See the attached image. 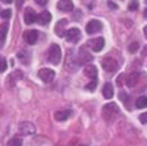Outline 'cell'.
I'll list each match as a JSON object with an SVG mask.
<instances>
[{"label": "cell", "instance_id": "obj_3", "mask_svg": "<svg viewBox=\"0 0 147 146\" xmlns=\"http://www.w3.org/2000/svg\"><path fill=\"white\" fill-rule=\"evenodd\" d=\"M101 64H102V68L105 71H108V73H115L116 70L119 68V62L115 58H110V56H106V58L102 59Z\"/></svg>", "mask_w": 147, "mask_h": 146}, {"label": "cell", "instance_id": "obj_25", "mask_svg": "<svg viewBox=\"0 0 147 146\" xmlns=\"http://www.w3.org/2000/svg\"><path fill=\"white\" fill-rule=\"evenodd\" d=\"M95 86H97V81H91V82H90V84H87L84 88L87 89V90H94Z\"/></svg>", "mask_w": 147, "mask_h": 146}, {"label": "cell", "instance_id": "obj_13", "mask_svg": "<svg viewBox=\"0 0 147 146\" xmlns=\"http://www.w3.org/2000/svg\"><path fill=\"white\" fill-rule=\"evenodd\" d=\"M65 25H67V19H60V21L56 23V27H55V33L57 34L59 37H64L65 36Z\"/></svg>", "mask_w": 147, "mask_h": 146}, {"label": "cell", "instance_id": "obj_11", "mask_svg": "<svg viewBox=\"0 0 147 146\" xmlns=\"http://www.w3.org/2000/svg\"><path fill=\"white\" fill-rule=\"evenodd\" d=\"M37 19H38V14H37L33 8L27 7L26 11H25V22H26L27 25H32V23H34Z\"/></svg>", "mask_w": 147, "mask_h": 146}, {"label": "cell", "instance_id": "obj_7", "mask_svg": "<svg viewBox=\"0 0 147 146\" xmlns=\"http://www.w3.org/2000/svg\"><path fill=\"white\" fill-rule=\"evenodd\" d=\"M101 29H102V23H101L98 19H91V21H89L87 25H86L87 34H95V33L101 31Z\"/></svg>", "mask_w": 147, "mask_h": 146}, {"label": "cell", "instance_id": "obj_19", "mask_svg": "<svg viewBox=\"0 0 147 146\" xmlns=\"http://www.w3.org/2000/svg\"><path fill=\"white\" fill-rule=\"evenodd\" d=\"M18 59H19L21 63H23V64H29V63H30V53L26 52V51H22V52L18 53Z\"/></svg>", "mask_w": 147, "mask_h": 146}, {"label": "cell", "instance_id": "obj_22", "mask_svg": "<svg viewBox=\"0 0 147 146\" xmlns=\"http://www.w3.org/2000/svg\"><path fill=\"white\" fill-rule=\"evenodd\" d=\"M7 29H8V25H7V23H3V25H1V45H4V40H5V34H7Z\"/></svg>", "mask_w": 147, "mask_h": 146}, {"label": "cell", "instance_id": "obj_35", "mask_svg": "<svg viewBox=\"0 0 147 146\" xmlns=\"http://www.w3.org/2000/svg\"><path fill=\"white\" fill-rule=\"evenodd\" d=\"M146 4H147V1H146Z\"/></svg>", "mask_w": 147, "mask_h": 146}, {"label": "cell", "instance_id": "obj_32", "mask_svg": "<svg viewBox=\"0 0 147 146\" xmlns=\"http://www.w3.org/2000/svg\"><path fill=\"white\" fill-rule=\"evenodd\" d=\"M142 53H143V56H147V45L143 48V52Z\"/></svg>", "mask_w": 147, "mask_h": 146}, {"label": "cell", "instance_id": "obj_23", "mask_svg": "<svg viewBox=\"0 0 147 146\" xmlns=\"http://www.w3.org/2000/svg\"><path fill=\"white\" fill-rule=\"evenodd\" d=\"M138 48H139V44H138V42H132L131 45L128 47V51H129L131 53H134V52H136L138 51Z\"/></svg>", "mask_w": 147, "mask_h": 146}, {"label": "cell", "instance_id": "obj_2", "mask_svg": "<svg viewBox=\"0 0 147 146\" xmlns=\"http://www.w3.org/2000/svg\"><path fill=\"white\" fill-rule=\"evenodd\" d=\"M48 60L55 66H57L59 63L61 62V48L59 47L57 44L51 45L49 51H48Z\"/></svg>", "mask_w": 147, "mask_h": 146}, {"label": "cell", "instance_id": "obj_29", "mask_svg": "<svg viewBox=\"0 0 147 146\" xmlns=\"http://www.w3.org/2000/svg\"><path fill=\"white\" fill-rule=\"evenodd\" d=\"M5 70H7V62L4 58H1V73H4Z\"/></svg>", "mask_w": 147, "mask_h": 146}, {"label": "cell", "instance_id": "obj_4", "mask_svg": "<svg viewBox=\"0 0 147 146\" xmlns=\"http://www.w3.org/2000/svg\"><path fill=\"white\" fill-rule=\"evenodd\" d=\"M86 45H87L91 51H94V52H100L101 49L104 48V45H105V40H104V37H95V38H90Z\"/></svg>", "mask_w": 147, "mask_h": 146}, {"label": "cell", "instance_id": "obj_24", "mask_svg": "<svg viewBox=\"0 0 147 146\" xmlns=\"http://www.w3.org/2000/svg\"><path fill=\"white\" fill-rule=\"evenodd\" d=\"M11 16V10H3L1 11V18L3 19H8Z\"/></svg>", "mask_w": 147, "mask_h": 146}, {"label": "cell", "instance_id": "obj_33", "mask_svg": "<svg viewBox=\"0 0 147 146\" xmlns=\"http://www.w3.org/2000/svg\"><path fill=\"white\" fill-rule=\"evenodd\" d=\"M143 33H144V36H146V38H147V26H144V29H143Z\"/></svg>", "mask_w": 147, "mask_h": 146}, {"label": "cell", "instance_id": "obj_8", "mask_svg": "<svg viewBox=\"0 0 147 146\" xmlns=\"http://www.w3.org/2000/svg\"><path fill=\"white\" fill-rule=\"evenodd\" d=\"M19 132L22 135H33L36 132V126L30 122H22L19 124Z\"/></svg>", "mask_w": 147, "mask_h": 146}, {"label": "cell", "instance_id": "obj_17", "mask_svg": "<svg viewBox=\"0 0 147 146\" xmlns=\"http://www.w3.org/2000/svg\"><path fill=\"white\" fill-rule=\"evenodd\" d=\"M113 85L110 84V82H106L105 85H104V88H102V96L105 97L106 100H110L112 97H113Z\"/></svg>", "mask_w": 147, "mask_h": 146}, {"label": "cell", "instance_id": "obj_30", "mask_svg": "<svg viewBox=\"0 0 147 146\" xmlns=\"http://www.w3.org/2000/svg\"><path fill=\"white\" fill-rule=\"evenodd\" d=\"M108 5H109V8H113V10H116V8H117V4H116V3H113V1H108Z\"/></svg>", "mask_w": 147, "mask_h": 146}, {"label": "cell", "instance_id": "obj_12", "mask_svg": "<svg viewBox=\"0 0 147 146\" xmlns=\"http://www.w3.org/2000/svg\"><path fill=\"white\" fill-rule=\"evenodd\" d=\"M57 8L60 11H64V12H69L74 10V3L69 0H60V1H57Z\"/></svg>", "mask_w": 147, "mask_h": 146}, {"label": "cell", "instance_id": "obj_21", "mask_svg": "<svg viewBox=\"0 0 147 146\" xmlns=\"http://www.w3.org/2000/svg\"><path fill=\"white\" fill-rule=\"evenodd\" d=\"M22 143H23V141H22L21 136H14L8 141V146H22Z\"/></svg>", "mask_w": 147, "mask_h": 146}, {"label": "cell", "instance_id": "obj_34", "mask_svg": "<svg viewBox=\"0 0 147 146\" xmlns=\"http://www.w3.org/2000/svg\"><path fill=\"white\" fill-rule=\"evenodd\" d=\"M80 146H87V145H80Z\"/></svg>", "mask_w": 147, "mask_h": 146}, {"label": "cell", "instance_id": "obj_28", "mask_svg": "<svg viewBox=\"0 0 147 146\" xmlns=\"http://www.w3.org/2000/svg\"><path fill=\"white\" fill-rule=\"evenodd\" d=\"M119 97H120L121 101H124V103H128V94H125V93H123V92H121V93L119 94Z\"/></svg>", "mask_w": 147, "mask_h": 146}, {"label": "cell", "instance_id": "obj_6", "mask_svg": "<svg viewBox=\"0 0 147 146\" xmlns=\"http://www.w3.org/2000/svg\"><path fill=\"white\" fill-rule=\"evenodd\" d=\"M91 55H90V52L87 51V48L86 47H82L80 49H79L78 52V56H76V63L78 64H86V63L91 62Z\"/></svg>", "mask_w": 147, "mask_h": 146}, {"label": "cell", "instance_id": "obj_14", "mask_svg": "<svg viewBox=\"0 0 147 146\" xmlns=\"http://www.w3.org/2000/svg\"><path fill=\"white\" fill-rule=\"evenodd\" d=\"M139 78H140V74L139 73H132L129 74L128 77H127V86H129V88H135L139 82Z\"/></svg>", "mask_w": 147, "mask_h": 146}, {"label": "cell", "instance_id": "obj_10", "mask_svg": "<svg viewBox=\"0 0 147 146\" xmlns=\"http://www.w3.org/2000/svg\"><path fill=\"white\" fill-rule=\"evenodd\" d=\"M64 37L69 42H76L80 38V30L76 29V27H71V29H68V30L65 31V36Z\"/></svg>", "mask_w": 147, "mask_h": 146}, {"label": "cell", "instance_id": "obj_18", "mask_svg": "<svg viewBox=\"0 0 147 146\" xmlns=\"http://www.w3.org/2000/svg\"><path fill=\"white\" fill-rule=\"evenodd\" d=\"M69 115H71L69 111H57L55 113V119L57 120V122H65L69 117Z\"/></svg>", "mask_w": 147, "mask_h": 146}, {"label": "cell", "instance_id": "obj_1", "mask_svg": "<svg viewBox=\"0 0 147 146\" xmlns=\"http://www.w3.org/2000/svg\"><path fill=\"white\" fill-rule=\"evenodd\" d=\"M120 115V109L115 103H109L102 107V117L106 122H115Z\"/></svg>", "mask_w": 147, "mask_h": 146}, {"label": "cell", "instance_id": "obj_5", "mask_svg": "<svg viewBox=\"0 0 147 146\" xmlns=\"http://www.w3.org/2000/svg\"><path fill=\"white\" fill-rule=\"evenodd\" d=\"M38 77H40V79L44 81L45 84H51L53 79H55L56 74H55V71L51 70V68H41V70L38 71Z\"/></svg>", "mask_w": 147, "mask_h": 146}, {"label": "cell", "instance_id": "obj_27", "mask_svg": "<svg viewBox=\"0 0 147 146\" xmlns=\"http://www.w3.org/2000/svg\"><path fill=\"white\" fill-rule=\"evenodd\" d=\"M138 7H139V3H138V1H131V3H129V5H128V8H129L131 11L138 10Z\"/></svg>", "mask_w": 147, "mask_h": 146}, {"label": "cell", "instance_id": "obj_20", "mask_svg": "<svg viewBox=\"0 0 147 146\" xmlns=\"http://www.w3.org/2000/svg\"><path fill=\"white\" fill-rule=\"evenodd\" d=\"M135 107L139 108V109H142V108H146L147 107V97L146 96H142V97H139V98L135 101Z\"/></svg>", "mask_w": 147, "mask_h": 146}, {"label": "cell", "instance_id": "obj_15", "mask_svg": "<svg viewBox=\"0 0 147 146\" xmlns=\"http://www.w3.org/2000/svg\"><path fill=\"white\" fill-rule=\"evenodd\" d=\"M83 73L86 77H89L91 81H97V67L95 66H86L83 70Z\"/></svg>", "mask_w": 147, "mask_h": 146}, {"label": "cell", "instance_id": "obj_9", "mask_svg": "<svg viewBox=\"0 0 147 146\" xmlns=\"http://www.w3.org/2000/svg\"><path fill=\"white\" fill-rule=\"evenodd\" d=\"M38 36H40V33L37 30H33V29H29L23 33V38H25V41L27 44H30V45H34L37 41H38Z\"/></svg>", "mask_w": 147, "mask_h": 146}, {"label": "cell", "instance_id": "obj_16", "mask_svg": "<svg viewBox=\"0 0 147 146\" xmlns=\"http://www.w3.org/2000/svg\"><path fill=\"white\" fill-rule=\"evenodd\" d=\"M52 19V15H51V12L49 11H42L41 14H38V19L37 22L40 23V25H48L49 22Z\"/></svg>", "mask_w": 147, "mask_h": 146}, {"label": "cell", "instance_id": "obj_31", "mask_svg": "<svg viewBox=\"0 0 147 146\" xmlns=\"http://www.w3.org/2000/svg\"><path fill=\"white\" fill-rule=\"evenodd\" d=\"M48 1L47 0H36V4H40V5H45Z\"/></svg>", "mask_w": 147, "mask_h": 146}, {"label": "cell", "instance_id": "obj_26", "mask_svg": "<svg viewBox=\"0 0 147 146\" xmlns=\"http://www.w3.org/2000/svg\"><path fill=\"white\" fill-rule=\"evenodd\" d=\"M139 120H140V123H142V124H146V123H147V112H144V113H140V116H139Z\"/></svg>", "mask_w": 147, "mask_h": 146}]
</instances>
